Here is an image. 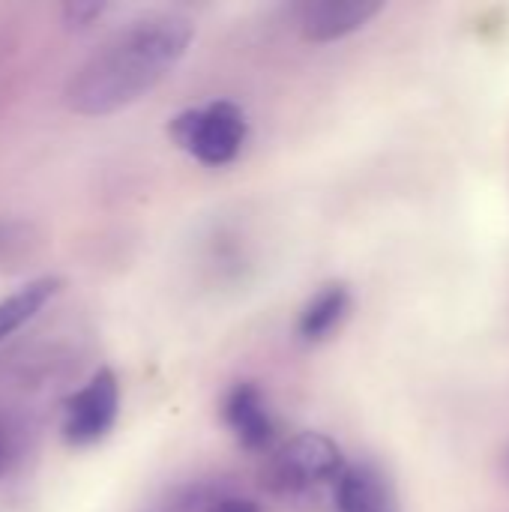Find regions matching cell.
<instances>
[{
    "mask_svg": "<svg viewBox=\"0 0 509 512\" xmlns=\"http://www.w3.org/2000/svg\"><path fill=\"white\" fill-rule=\"evenodd\" d=\"M195 24L183 12H144L117 27L69 75L63 102L81 117H108L162 84L186 57Z\"/></svg>",
    "mask_w": 509,
    "mask_h": 512,
    "instance_id": "obj_1",
    "label": "cell"
},
{
    "mask_svg": "<svg viewBox=\"0 0 509 512\" xmlns=\"http://www.w3.org/2000/svg\"><path fill=\"white\" fill-rule=\"evenodd\" d=\"M345 471V453L330 435L300 432L270 450L261 471V486L288 510L333 512Z\"/></svg>",
    "mask_w": 509,
    "mask_h": 512,
    "instance_id": "obj_2",
    "label": "cell"
},
{
    "mask_svg": "<svg viewBox=\"0 0 509 512\" xmlns=\"http://www.w3.org/2000/svg\"><path fill=\"white\" fill-rule=\"evenodd\" d=\"M171 141L207 168L231 165L249 141V117L231 99L183 108L168 120Z\"/></svg>",
    "mask_w": 509,
    "mask_h": 512,
    "instance_id": "obj_3",
    "label": "cell"
},
{
    "mask_svg": "<svg viewBox=\"0 0 509 512\" xmlns=\"http://www.w3.org/2000/svg\"><path fill=\"white\" fill-rule=\"evenodd\" d=\"M120 417V381L114 369H96L66 402L60 417V435L69 447L84 450L111 435Z\"/></svg>",
    "mask_w": 509,
    "mask_h": 512,
    "instance_id": "obj_4",
    "label": "cell"
},
{
    "mask_svg": "<svg viewBox=\"0 0 509 512\" xmlns=\"http://www.w3.org/2000/svg\"><path fill=\"white\" fill-rule=\"evenodd\" d=\"M222 423L249 453H270L276 444V417L255 381H237L222 396Z\"/></svg>",
    "mask_w": 509,
    "mask_h": 512,
    "instance_id": "obj_5",
    "label": "cell"
},
{
    "mask_svg": "<svg viewBox=\"0 0 509 512\" xmlns=\"http://www.w3.org/2000/svg\"><path fill=\"white\" fill-rule=\"evenodd\" d=\"M381 9L375 0H306L294 6V18L306 42H336L366 27Z\"/></svg>",
    "mask_w": 509,
    "mask_h": 512,
    "instance_id": "obj_6",
    "label": "cell"
},
{
    "mask_svg": "<svg viewBox=\"0 0 509 512\" xmlns=\"http://www.w3.org/2000/svg\"><path fill=\"white\" fill-rule=\"evenodd\" d=\"M348 312H351V291H348V285L345 282H327L300 309L297 336L306 345H321L324 339H330L339 330V324L348 318Z\"/></svg>",
    "mask_w": 509,
    "mask_h": 512,
    "instance_id": "obj_7",
    "label": "cell"
},
{
    "mask_svg": "<svg viewBox=\"0 0 509 512\" xmlns=\"http://www.w3.org/2000/svg\"><path fill=\"white\" fill-rule=\"evenodd\" d=\"M63 288V279L60 276H39V279H30L27 285H21L18 291L6 294L0 300V345L18 333L24 324H30Z\"/></svg>",
    "mask_w": 509,
    "mask_h": 512,
    "instance_id": "obj_8",
    "label": "cell"
},
{
    "mask_svg": "<svg viewBox=\"0 0 509 512\" xmlns=\"http://www.w3.org/2000/svg\"><path fill=\"white\" fill-rule=\"evenodd\" d=\"M333 512H390V498L384 480L366 465H348Z\"/></svg>",
    "mask_w": 509,
    "mask_h": 512,
    "instance_id": "obj_9",
    "label": "cell"
},
{
    "mask_svg": "<svg viewBox=\"0 0 509 512\" xmlns=\"http://www.w3.org/2000/svg\"><path fill=\"white\" fill-rule=\"evenodd\" d=\"M219 495H216V489L210 483L192 480V483H183V486L168 489L153 504H147L144 512H201L213 498H219Z\"/></svg>",
    "mask_w": 509,
    "mask_h": 512,
    "instance_id": "obj_10",
    "label": "cell"
},
{
    "mask_svg": "<svg viewBox=\"0 0 509 512\" xmlns=\"http://www.w3.org/2000/svg\"><path fill=\"white\" fill-rule=\"evenodd\" d=\"M111 6L108 3H96V0H75V3H66L60 12H63V24L72 27V30H84L90 24H96Z\"/></svg>",
    "mask_w": 509,
    "mask_h": 512,
    "instance_id": "obj_11",
    "label": "cell"
},
{
    "mask_svg": "<svg viewBox=\"0 0 509 512\" xmlns=\"http://www.w3.org/2000/svg\"><path fill=\"white\" fill-rule=\"evenodd\" d=\"M201 512H261V507L249 498H237V495H219L213 498Z\"/></svg>",
    "mask_w": 509,
    "mask_h": 512,
    "instance_id": "obj_12",
    "label": "cell"
},
{
    "mask_svg": "<svg viewBox=\"0 0 509 512\" xmlns=\"http://www.w3.org/2000/svg\"><path fill=\"white\" fill-rule=\"evenodd\" d=\"M9 462H12V444H9V438H6V432L0 429V477L6 474V468H9Z\"/></svg>",
    "mask_w": 509,
    "mask_h": 512,
    "instance_id": "obj_13",
    "label": "cell"
}]
</instances>
